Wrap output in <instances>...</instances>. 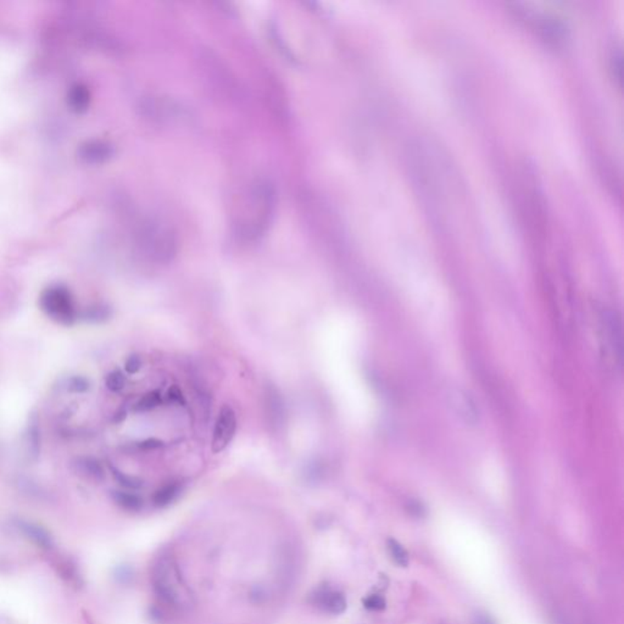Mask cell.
Returning <instances> with one entry per match:
<instances>
[{"instance_id": "cell-18", "label": "cell", "mask_w": 624, "mask_h": 624, "mask_svg": "<svg viewBox=\"0 0 624 624\" xmlns=\"http://www.w3.org/2000/svg\"><path fill=\"white\" fill-rule=\"evenodd\" d=\"M67 389H69V392H71V393L82 394V393H86L88 389H89V382H88L87 378L81 377V376H75V377L70 378Z\"/></svg>"}, {"instance_id": "cell-3", "label": "cell", "mask_w": 624, "mask_h": 624, "mask_svg": "<svg viewBox=\"0 0 624 624\" xmlns=\"http://www.w3.org/2000/svg\"><path fill=\"white\" fill-rule=\"evenodd\" d=\"M237 418L235 411L230 406H224L219 411L214 428V435L211 442V449L215 454H219L230 445L236 434Z\"/></svg>"}, {"instance_id": "cell-23", "label": "cell", "mask_w": 624, "mask_h": 624, "mask_svg": "<svg viewBox=\"0 0 624 624\" xmlns=\"http://www.w3.org/2000/svg\"><path fill=\"white\" fill-rule=\"evenodd\" d=\"M409 511H410V514L415 516H422L424 514V509L418 503H410L409 504Z\"/></svg>"}, {"instance_id": "cell-10", "label": "cell", "mask_w": 624, "mask_h": 624, "mask_svg": "<svg viewBox=\"0 0 624 624\" xmlns=\"http://www.w3.org/2000/svg\"><path fill=\"white\" fill-rule=\"evenodd\" d=\"M111 496L116 504L127 511H138V509H142L143 500L141 496H138L137 494L115 490V492H112Z\"/></svg>"}, {"instance_id": "cell-8", "label": "cell", "mask_w": 624, "mask_h": 624, "mask_svg": "<svg viewBox=\"0 0 624 624\" xmlns=\"http://www.w3.org/2000/svg\"><path fill=\"white\" fill-rule=\"evenodd\" d=\"M25 442H26L28 457L32 461L37 460L39 457V453H40V431H39L38 421L36 417H32V420L29 421Z\"/></svg>"}, {"instance_id": "cell-5", "label": "cell", "mask_w": 624, "mask_h": 624, "mask_svg": "<svg viewBox=\"0 0 624 624\" xmlns=\"http://www.w3.org/2000/svg\"><path fill=\"white\" fill-rule=\"evenodd\" d=\"M310 600L315 608L326 614H343L346 608L344 595L331 588H320L312 594Z\"/></svg>"}, {"instance_id": "cell-24", "label": "cell", "mask_w": 624, "mask_h": 624, "mask_svg": "<svg viewBox=\"0 0 624 624\" xmlns=\"http://www.w3.org/2000/svg\"><path fill=\"white\" fill-rule=\"evenodd\" d=\"M477 624H494L493 621L487 617V616H478L477 617Z\"/></svg>"}, {"instance_id": "cell-12", "label": "cell", "mask_w": 624, "mask_h": 624, "mask_svg": "<svg viewBox=\"0 0 624 624\" xmlns=\"http://www.w3.org/2000/svg\"><path fill=\"white\" fill-rule=\"evenodd\" d=\"M110 316H111V310L106 305H94V307H88L82 315L83 320L93 323L105 322L109 320Z\"/></svg>"}, {"instance_id": "cell-19", "label": "cell", "mask_w": 624, "mask_h": 624, "mask_svg": "<svg viewBox=\"0 0 624 624\" xmlns=\"http://www.w3.org/2000/svg\"><path fill=\"white\" fill-rule=\"evenodd\" d=\"M363 605L368 610L381 611V610H383L385 608V600H384L383 597H379V595H368L363 600Z\"/></svg>"}, {"instance_id": "cell-22", "label": "cell", "mask_w": 624, "mask_h": 624, "mask_svg": "<svg viewBox=\"0 0 624 624\" xmlns=\"http://www.w3.org/2000/svg\"><path fill=\"white\" fill-rule=\"evenodd\" d=\"M163 445H164V443L161 440H158V439H148V440H144V442L139 444V446L145 450L159 449Z\"/></svg>"}, {"instance_id": "cell-7", "label": "cell", "mask_w": 624, "mask_h": 624, "mask_svg": "<svg viewBox=\"0 0 624 624\" xmlns=\"http://www.w3.org/2000/svg\"><path fill=\"white\" fill-rule=\"evenodd\" d=\"M16 526L19 531H21L25 537L34 542L36 545H38L39 548H53L54 540H53L51 534L38 523L20 520H17Z\"/></svg>"}, {"instance_id": "cell-21", "label": "cell", "mask_w": 624, "mask_h": 624, "mask_svg": "<svg viewBox=\"0 0 624 624\" xmlns=\"http://www.w3.org/2000/svg\"><path fill=\"white\" fill-rule=\"evenodd\" d=\"M167 398L172 403H176V404H180V405H184V398H183V394H182L181 389L178 388L177 385H172L169 392H167Z\"/></svg>"}, {"instance_id": "cell-13", "label": "cell", "mask_w": 624, "mask_h": 624, "mask_svg": "<svg viewBox=\"0 0 624 624\" xmlns=\"http://www.w3.org/2000/svg\"><path fill=\"white\" fill-rule=\"evenodd\" d=\"M110 470H111V473H112V476L115 478L116 482L119 483L122 487L127 488V489H132V490H136V489H139V488L143 487L142 479H139L137 477L126 475V473L121 472L120 470H117V468L112 467V466L110 467Z\"/></svg>"}, {"instance_id": "cell-4", "label": "cell", "mask_w": 624, "mask_h": 624, "mask_svg": "<svg viewBox=\"0 0 624 624\" xmlns=\"http://www.w3.org/2000/svg\"><path fill=\"white\" fill-rule=\"evenodd\" d=\"M603 337L606 340V348L611 351L612 357L621 363L622 361V328L619 316L614 311H605L603 313Z\"/></svg>"}, {"instance_id": "cell-20", "label": "cell", "mask_w": 624, "mask_h": 624, "mask_svg": "<svg viewBox=\"0 0 624 624\" xmlns=\"http://www.w3.org/2000/svg\"><path fill=\"white\" fill-rule=\"evenodd\" d=\"M142 368V360L138 355H131L125 362V370L128 374H134Z\"/></svg>"}, {"instance_id": "cell-17", "label": "cell", "mask_w": 624, "mask_h": 624, "mask_svg": "<svg viewBox=\"0 0 624 624\" xmlns=\"http://www.w3.org/2000/svg\"><path fill=\"white\" fill-rule=\"evenodd\" d=\"M88 92L82 87H76L71 93V104L75 109H84L88 104Z\"/></svg>"}, {"instance_id": "cell-2", "label": "cell", "mask_w": 624, "mask_h": 624, "mask_svg": "<svg viewBox=\"0 0 624 624\" xmlns=\"http://www.w3.org/2000/svg\"><path fill=\"white\" fill-rule=\"evenodd\" d=\"M40 310L54 322L62 326H72L76 322V305L71 291L65 285H50L39 296Z\"/></svg>"}, {"instance_id": "cell-11", "label": "cell", "mask_w": 624, "mask_h": 624, "mask_svg": "<svg viewBox=\"0 0 624 624\" xmlns=\"http://www.w3.org/2000/svg\"><path fill=\"white\" fill-rule=\"evenodd\" d=\"M76 466L80 471L93 479L101 481L104 478V468L101 464L94 457H80L77 460Z\"/></svg>"}, {"instance_id": "cell-15", "label": "cell", "mask_w": 624, "mask_h": 624, "mask_svg": "<svg viewBox=\"0 0 624 624\" xmlns=\"http://www.w3.org/2000/svg\"><path fill=\"white\" fill-rule=\"evenodd\" d=\"M161 403H163V399H161V395H160L159 392L154 390V392H150L148 394L144 395L142 399L138 401L136 406H134V410L138 411V412L153 410L155 407L161 405Z\"/></svg>"}, {"instance_id": "cell-14", "label": "cell", "mask_w": 624, "mask_h": 624, "mask_svg": "<svg viewBox=\"0 0 624 624\" xmlns=\"http://www.w3.org/2000/svg\"><path fill=\"white\" fill-rule=\"evenodd\" d=\"M387 545L389 555L394 560L395 564H399L401 567H406L409 564V555L406 553L405 549L403 548V545L394 539H389Z\"/></svg>"}, {"instance_id": "cell-16", "label": "cell", "mask_w": 624, "mask_h": 624, "mask_svg": "<svg viewBox=\"0 0 624 624\" xmlns=\"http://www.w3.org/2000/svg\"><path fill=\"white\" fill-rule=\"evenodd\" d=\"M125 383H126V378L123 376V373L119 371V370L110 372L108 374V377H106V381H105L106 387L112 393L121 392L122 389L125 388Z\"/></svg>"}, {"instance_id": "cell-9", "label": "cell", "mask_w": 624, "mask_h": 624, "mask_svg": "<svg viewBox=\"0 0 624 624\" xmlns=\"http://www.w3.org/2000/svg\"><path fill=\"white\" fill-rule=\"evenodd\" d=\"M180 490H181V487L177 483L166 484L164 487L160 488L159 490H156V493L154 494V505L158 506V507H164V506L170 505L177 498V495L180 494Z\"/></svg>"}, {"instance_id": "cell-6", "label": "cell", "mask_w": 624, "mask_h": 624, "mask_svg": "<svg viewBox=\"0 0 624 624\" xmlns=\"http://www.w3.org/2000/svg\"><path fill=\"white\" fill-rule=\"evenodd\" d=\"M450 406L455 413L460 417L462 421L468 426H475L478 423L479 415L476 403L471 396L461 389H455L449 395Z\"/></svg>"}, {"instance_id": "cell-1", "label": "cell", "mask_w": 624, "mask_h": 624, "mask_svg": "<svg viewBox=\"0 0 624 624\" xmlns=\"http://www.w3.org/2000/svg\"><path fill=\"white\" fill-rule=\"evenodd\" d=\"M152 583L158 597L171 608L178 611H191L194 608L195 597L192 589L171 555H161L154 562Z\"/></svg>"}]
</instances>
